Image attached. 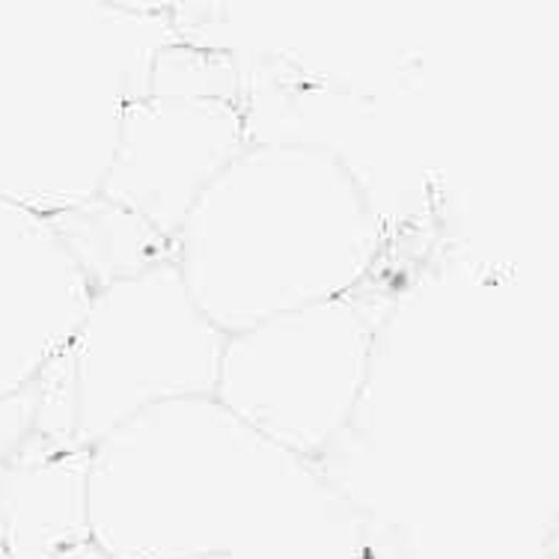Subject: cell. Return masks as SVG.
Wrapping results in <instances>:
<instances>
[{
	"label": "cell",
	"mask_w": 559,
	"mask_h": 559,
	"mask_svg": "<svg viewBox=\"0 0 559 559\" xmlns=\"http://www.w3.org/2000/svg\"><path fill=\"white\" fill-rule=\"evenodd\" d=\"M51 559H110L102 548H93V545H81V548L66 550V554H55Z\"/></svg>",
	"instance_id": "obj_1"
},
{
	"label": "cell",
	"mask_w": 559,
	"mask_h": 559,
	"mask_svg": "<svg viewBox=\"0 0 559 559\" xmlns=\"http://www.w3.org/2000/svg\"><path fill=\"white\" fill-rule=\"evenodd\" d=\"M0 559H3V554H0Z\"/></svg>",
	"instance_id": "obj_2"
}]
</instances>
